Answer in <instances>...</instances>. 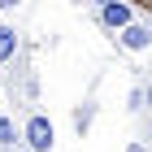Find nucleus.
Returning a JSON list of instances; mask_svg holds the SVG:
<instances>
[{
	"mask_svg": "<svg viewBox=\"0 0 152 152\" xmlns=\"http://www.w3.org/2000/svg\"><path fill=\"white\" fill-rule=\"evenodd\" d=\"M22 139L31 152H52V143H57V130H52V122H48V113H31L22 126Z\"/></svg>",
	"mask_w": 152,
	"mask_h": 152,
	"instance_id": "obj_1",
	"label": "nucleus"
},
{
	"mask_svg": "<svg viewBox=\"0 0 152 152\" xmlns=\"http://www.w3.org/2000/svg\"><path fill=\"white\" fill-rule=\"evenodd\" d=\"M117 44L126 48V52H148L152 48V26H139V22H130L117 31Z\"/></svg>",
	"mask_w": 152,
	"mask_h": 152,
	"instance_id": "obj_2",
	"label": "nucleus"
},
{
	"mask_svg": "<svg viewBox=\"0 0 152 152\" xmlns=\"http://www.w3.org/2000/svg\"><path fill=\"white\" fill-rule=\"evenodd\" d=\"M135 22V13H130L126 0H109V4H100V26H109V31H122V26Z\"/></svg>",
	"mask_w": 152,
	"mask_h": 152,
	"instance_id": "obj_3",
	"label": "nucleus"
},
{
	"mask_svg": "<svg viewBox=\"0 0 152 152\" xmlns=\"http://www.w3.org/2000/svg\"><path fill=\"white\" fill-rule=\"evenodd\" d=\"M13 52H18V31L0 22V65H4V61H13Z\"/></svg>",
	"mask_w": 152,
	"mask_h": 152,
	"instance_id": "obj_4",
	"label": "nucleus"
},
{
	"mask_svg": "<svg viewBox=\"0 0 152 152\" xmlns=\"http://www.w3.org/2000/svg\"><path fill=\"white\" fill-rule=\"evenodd\" d=\"M13 139H18V126H13V117L0 113V148H4V143H13Z\"/></svg>",
	"mask_w": 152,
	"mask_h": 152,
	"instance_id": "obj_5",
	"label": "nucleus"
},
{
	"mask_svg": "<svg viewBox=\"0 0 152 152\" xmlns=\"http://www.w3.org/2000/svg\"><path fill=\"white\" fill-rule=\"evenodd\" d=\"M91 113H96L91 104H83L78 113H74V126H78V130H87V126H91Z\"/></svg>",
	"mask_w": 152,
	"mask_h": 152,
	"instance_id": "obj_6",
	"label": "nucleus"
},
{
	"mask_svg": "<svg viewBox=\"0 0 152 152\" xmlns=\"http://www.w3.org/2000/svg\"><path fill=\"white\" fill-rule=\"evenodd\" d=\"M18 4H22V0H0V9H18Z\"/></svg>",
	"mask_w": 152,
	"mask_h": 152,
	"instance_id": "obj_7",
	"label": "nucleus"
},
{
	"mask_svg": "<svg viewBox=\"0 0 152 152\" xmlns=\"http://www.w3.org/2000/svg\"><path fill=\"white\" fill-rule=\"evenodd\" d=\"M130 4H139V9H148V13H152V0H130Z\"/></svg>",
	"mask_w": 152,
	"mask_h": 152,
	"instance_id": "obj_8",
	"label": "nucleus"
},
{
	"mask_svg": "<svg viewBox=\"0 0 152 152\" xmlns=\"http://www.w3.org/2000/svg\"><path fill=\"white\" fill-rule=\"evenodd\" d=\"M143 104H152V87H148V91H143Z\"/></svg>",
	"mask_w": 152,
	"mask_h": 152,
	"instance_id": "obj_9",
	"label": "nucleus"
},
{
	"mask_svg": "<svg viewBox=\"0 0 152 152\" xmlns=\"http://www.w3.org/2000/svg\"><path fill=\"white\" fill-rule=\"evenodd\" d=\"M130 152H143V143H130Z\"/></svg>",
	"mask_w": 152,
	"mask_h": 152,
	"instance_id": "obj_10",
	"label": "nucleus"
},
{
	"mask_svg": "<svg viewBox=\"0 0 152 152\" xmlns=\"http://www.w3.org/2000/svg\"><path fill=\"white\" fill-rule=\"evenodd\" d=\"M91 4H96V9H100V4H109V0H91Z\"/></svg>",
	"mask_w": 152,
	"mask_h": 152,
	"instance_id": "obj_11",
	"label": "nucleus"
}]
</instances>
